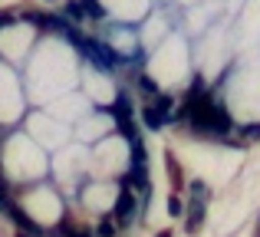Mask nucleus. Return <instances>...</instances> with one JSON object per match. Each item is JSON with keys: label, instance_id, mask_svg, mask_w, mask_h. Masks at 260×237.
Returning <instances> with one entry per match:
<instances>
[{"label": "nucleus", "instance_id": "19", "mask_svg": "<svg viewBox=\"0 0 260 237\" xmlns=\"http://www.w3.org/2000/svg\"><path fill=\"white\" fill-rule=\"evenodd\" d=\"M188 7H198V4H208V0H184Z\"/></svg>", "mask_w": 260, "mask_h": 237}, {"label": "nucleus", "instance_id": "9", "mask_svg": "<svg viewBox=\"0 0 260 237\" xmlns=\"http://www.w3.org/2000/svg\"><path fill=\"white\" fill-rule=\"evenodd\" d=\"M23 208H26V214H30L33 221H40V224H56L59 211H63V205H59V198H56L53 188H33V191L23 198Z\"/></svg>", "mask_w": 260, "mask_h": 237}, {"label": "nucleus", "instance_id": "6", "mask_svg": "<svg viewBox=\"0 0 260 237\" xmlns=\"http://www.w3.org/2000/svg\"><path fill=\"white\" fill-rule=\"evenodd\" d=\"M228 26H214V30L204 33L201 46H198V66H201V73L208 79H214L217 73L224 70V63H228Z\"/></svg>", "mask_w": 260, "mask_h": 237}, {"label": "nucleus", "instance_id": "8", "mask_svg": "<svg viewBox=\"0 0 260 237\" xmlns=\"http://www.w3.org/2000/svg\"><path fill=\"white\" fill-rule=\"evenodd\" d=\"M23 116V89H20L17 76L10 66L0 63V122H17Z\"/></svg>", "mask_w": 260, "mask_h": 237}, {"label": "nucleus", "instance_id": "4", "mask_svg": "<svg viewBox=\"0 0 260 237\" xmlns=\"http://www.w3.org/2000/svg\"><path fill=\"white\" fill-rule=\"evenodd\" d=\"M4 168L13 181H30L46 172V155L30 135H13L4 148Z\"/></svg>", "mask_w": 260, "mask_h": 237}, {"label": "nucleus", "instance_id": "1", "mask_svg": "<svg viewBox=\"0 0 260 237\" xmlns=\"http://www.w3.org/2000/svg\"><path fill=\"white\" fill-rule=\"evenodd\" d=\"M79 76V63L76 53H73L70 43L50 37L37 46V53L30 56V70H26V89H30V99L40 106L53 103V99L73 92Z\"/></svg>", "mask_w": 260, "mask_h": 237}, {"label": "nucleus", "instance_id": "5", "mask_svg": "<svg viewBox=\"0 0 260 237\" xmlns=\"http://www.w3.org/2000/svg\"><path fill=\"white\" fill-rule=\"evenodd\" d=\"M26 132H30V139L37 142L40 148H63V145H70V122H63V119H56V116H50V112H37V116H30V122H26Z\"/></svg>", "mask_w": 260, "mask_h": 237}, {"label": "nucleus", "instance_id": "2", "mask_svg": "<svg viewBox=\"0 0 260 237\" xmlns=\"http://www.w3.org/2000/svg\"><path fill=\"white\" fill-rule=\"evenodd\" d=\"M228 109L237 122L260 119V59H247L228 83Z\"/></svg>", "mask_w": 260, "mask_h": 237}, {"label": "nucleus", "instance_id": "12", "mask_svg": "<svg viewBox=\"0 0 260 237\" xmlns=\"http://www.w3.org/2000/svg\"><path fill=\"white\" fill-rule=\"evenodd\" d=\"M46 112L56 116V119H63V122H79V119L89 116V96L86 92L83 96H79V92H66V96L46 103Z\"/></svg>", "mask_w": 260, "mask_h": 237}, {"label": "nucleus", "instance_id": "17", "mask_svg": "<svg viewBox=\"0 0 260 237\" xmlns=\"http://www.w3.org/2000/svg\"><path fill=\"white\" fill-rule=\"evenodd\" d=\"M112 128H115V122L109 116H92V112H89L86 119L76 122V139L79 142H95V139H102L106 132H112Z\"/></svg>", "mask_w": 260, "mask_h": 237}, {"label": "nucleus", "instance_id": "14", "mask_svg": "<svg viewBox=\"0 0 260 237\" xmlns=\"http://www.w3.org/2000/svg\"><path fill=\"white\" fill-rule=\"evenodd\" d=\"M83 92L89 96V103H112V99H115L112 79L102 76L99 70H86L83 73Z\"/></svg>", "mask_w": 260, "mask_h": 237}, {"label": "nucleus", "instance_id": "7", "mask_svg": "<svg viewBox=\"0 0 260 237\" xmlns=\"http://www.w3.org/2000/svg\"><path fill=\"white\" fill-rule=\"evenodd\" d=\"M92 165H95V172L99 175H119V172H125L128 168V145H125V139H119V135H106V139L95 145V152H92Z\"/></svg>", "mask_w": 260, "mask_h": 237}, {"label": "nucleus", "instance_id": "15", "mask_svg": "<svg viewBox=\"0 0 260 237\" xmlns=\"http://www.w3.org/2000/svg\"><path fill=\"white\" fill-rule=\"evenodd\" d=\"M102 7H106L109 13H112L115 20H125V23H135V20H142L148 13V7H152V0H99Z\"/></svg>", "mask_w": 260, "mask_h": 237}, {"label": "nucleus", "instance_id": "18", "mask_svg": "<svg viewBox=\"0 0 260 237\" xmlns=\"http://www.w3.org/2000/svg\"><path fill=\"white\" fill-rule=\"evenodd\" d=\"M168 40V23H165V17H148V23H145V30H142V43L148 46V50H158L161 43Z\"/></svg>", "mask_w": 260, "mask_h": 237}, {"label": "nucleus", "instance_id": "3", "mask_svg": "<svg viewBox=\"0 0 260 237\" xmlns=\"http://www.w3.org/2000/svg\"><path fill=\"white\" fill-rule=\"evenodd\" d=\"M191 59H188V43L181 37H168L148 59V76L161 86V89H178L188 83Z\"/></svg>", "mask_w": 260, "mask_h": 237}, {"label": "nucleus", "instance_id": "13", "mask_svg": "<svg viewBox=\"0 0 260 237\" xmlns=\"http://www.w3.org/2000/svg\"><path fill=\"white\" fill-rule=\"evenodd\" d=\"M260 40V0H247L241 10V23H237V43L254 46Z\"/></svg>", "mask_w": 260, "mask_h": 237}, {"label": "nucleus", "instance_id": "10", "mask_svg": "<svg viewBox=\"0 0 260 237\" xmlns=\"http://www.w3.org/2000/svg\"><path fill=\"white\" fill-rule=\"evenodd\" d=\"M30 46H33V26L13 23V26H4V30H0V56L4 59L20 63V59H26Z\"/></svg>", "mask_w": 260, "mask_h": 237}, {"label": "nucleus", "instance_id": "16", "mask_svg": "<svg viewBox=\"0 0 260 237\" xmlns=\"http://www.w3.org/2000/svg\"><path fill=\"white\" fill-rule=\"evenodd\" d=\"M115 198H119V188L109 185V181H99V185H89L83 201L89 211H109V208L115 205Z\"/></svg>", "mask_w": 260, "mask_h": 237}, {"label": "nucleus", "instance_id": "11", "mask_svg": "<svg viewBox=\"0 0 260 237\" xmlns=\"http://www.w3.org/2000/svg\"><path fill=\"white\" fill-rule=\"evenodd\" d=\"M89 168V152L83 148V142L79 145H63L56 152V161H53V172H56V178L59 181H66L70 185L76 175H83Z\"/></svg>", "mask_w": 260, "mask_h": 237}]
</instances>
